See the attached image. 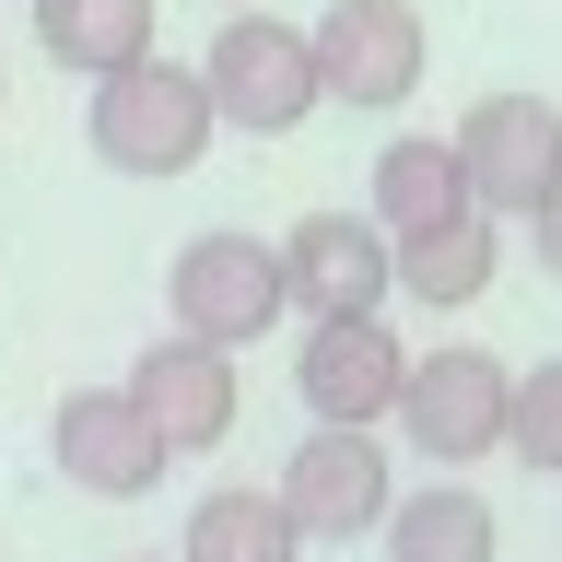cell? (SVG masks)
Wrapping results in <instances>:
<instances>
[{
    "label": "cell",
    "instance_id": "17",
    "mask_svg": "<svg viewBox=\"0 0 562 562\" xmlns=\"http://www.w3.org/2000/svg\"><path fill=\"white\" fill-rule=\"evenodd\" d=\"M504 457L562 469V351H551V363H527V375L504 386Z\"/></svg>",
    "mask_w": 562,
    "mask_h": 562
},
{
    "label": "cell",
    "instance_id": "2",
    "mask_svg": "<svg viewBox=\"0 0 562 562\" xmlns=\"http://www.w3.org/2000/svg\"><path fill=\"white\" fill-rule=\"evenodd\" d=\"M200 94H211V130H305L316 117V59H305V24H281L270 0L258 12H223V35L200 47Z\"/></svg>",
    "mask_w": 562,
    "mask_h": 562
},
{
    "label": "cell",
    "instance_id": "14",
    "mask_svg": "<svg viewBox=\"0 0 562 562\" xmlns=\"http://www.w3.org/2000/svg\"><path fill=\"white\" fill-rule=\"evenodd\" d=\"M363 188H375V211H363L375 235H434V223H457V211H469V188H457V153H446V140H422V130H411V140H386Z\"/></svg>",
    "mask_w": 562,
    "mask_h": 562
},
{
    "label": "cell",
    "instance_id": "12",
    "mask_svg": "<svg viewBox=\"0 0 562 562\" xmlns=\"http://www.w3.org/2000/svg\"><path fill=\"white\" fill-rule=\"evenodd\" d=\"M492 270H504V223L492 211H457L434 235H386V293H411V305H481Z\"/></svg>",
    "mask_w": 562,
    "mask_h": 562
},
{
    "label": "cell",
    "instance_id": "3",
    "mask_svg": "<svg viewBox=\"0 0 562 562\" xmlns=\"http://www.w3.org/2000/svg\"><path fill=\"white\" fill-rule=\"evenodd\" d=\"M165 305H176V340H211V351L270 340L281 316H293V293H281V246L246 235V223L188 235V246H176V270H165Z\"/></svg>",
    "mask_w": 562,
    "mask_h": 562
},
{
    "label": "cell",
    "instance_id": "18",
    "mask_svg": "<svg viewBox=\"0 0 562 562\" xmlns=\"http://www.w3.org/2000/svg\"><path fill=\"white\" fill-rule=\"evenodd\" d=\"M527 246H539V270H551V281H562V176H551V200L527 211Z\"/></svg>",
    "mask_w": 562,
    "mask_h": 562
},
{
    "label": "cell",
    "instance_id": "8",
    "mask_svg": "<svg viewBox=\"0 0 562 562\" xmlns=\"http://www.w3.org/2000/svg\"><path fill=\"white\" fill-rule=\"evenodd\" d=\"M117 398L153 422V446H165V457H211L223 434H235L246 375H235V351H211V340H153V351L130 363Z\"/></svg>",
    "mask_w": 562,
    "mask_h": 562
},
{
    "label": "cell",
    "instance_id": "16",
    "mask_svg": "<svg viewBox=\"0 0 562 562\" xmlns=\"http://www.w3.org/2000/svg\"><path fill=\"white\" fill-rule=\"evenodd\" d=\"M153 12L165 0H35V35L59 70H117V59H153Z\"/></svg>",
    "mask_w": 562,
    "mask_h": 562
},
{
    "label": "cell",
    "instance_id": "15",
    "mask_svg": "<svg viewBox=\"0 0 562 562\" xmlns=\"http://www.w3.org/2000/svg\"><path fill=\"white\" fill-rule=\"evenodd\" d=\"M176 562H305V539H293V516H281V492H200L188 504V539H176Z\"/></svg>",
    "mask_w": 562,
    "mask_h": 562
},
{
    "label": "cell",
    "instance_id": "13",
    "mask_svg": "<svg viewBox=\"0 0 562 562\" xmlns=\"http://www.w3.org/2000/svg\"><path fill=\"white\" fill-rule=\"evenodd\" d=\"M386 562H504V516H492L469 481H422L375 516Z\"/></svg>",
    "mask_w": 562,
    "mask_h": 562
},
{
    "label": "cell",
    "instance_id": "4",
    "mask_svg": "<svg viewBox=\"0 0 562 562\" xmlns=\"http://www.w3.org/2000/svg\"><path fill=\"white\" fill-rule=\"evenodd\" d=\"M504 386H516V363H504V351L446 340V351H422V363H398L386 422H398L434 469H481V457H504Z\"/></svg>",
    "mask_w": 562,
    "mask_h": 562
},
{
    "label": "cell",
    "instance_id": "21",
    "mask_svg": "<svg viewBox=\"0 0 562 562\" xmlns=\"http://www.w3.org/2000/svg\"><path fill=\"white\" fill-rule=\"evenodd\" d=\"M0 105H12V82H0Z\"/></svg>",
    "mask_w": 562,
    "mask_h": 562
},
{
    "label": "cell",
    "instance_id": "9",
    "mask_svg": "<svg viewBox=\"0 0 562 562\" xmlns=\"http://www.w3.org/2000/svg\"><path fill=\"white\" fill-rule=\"evenodd\" d=\"M398 328L386 316H316L305 351H293V386H305V411L316 422H351V434H375L386 398H398Z\"/></svg>",
    "mask_w": 562,
    "mask_h": 562
},
{
    "label": "cell",
    "instance_id": "1",
    "mask_svg": "<svg viewBox=\"0 0 562 562\" xmlns=\"http://www.w3.org/2000/svg\"><path fill=\"white\" fill-rule=\"evenodd\" d=\"M82 117H94V153L117 176H188L211 153V94H200V70H176L165 47L94 70V105Z\"/></svg>",
    "mask_w": 562,
    "mask_h": 562
},
{
    "label": "cell",
    "instance_id": "7",
    "mask_svg": "<svg viewBox=\"0 0 562 562\" xmlns=\"http://www.w3.org/2000/svg\"><path fill=\"white\" fill-rule=\"evenodd\" d=\"M386 504H398L386 446L351 434V422H316L305 446L281 457V516H293V539H375Z\"/></svg>",
    "mask_w": 562,
    "mask_h": 562
},
{
    "label": "cell",
    "instance_id": "19",
    "mask_svg": "<svg viewBox=\"0 0 562 562\" xmlns=\"http://www.w3.org/2000/svg\"><path fill=\"white\" fill-rule=\"evenodd\" d=\"M130 562H153V551H130ZM165 562H176V551H165Z\"/></svg>",
    "mask_w": 562,
    "mask_h": 562
},
{
    "label": "cell",
    "instance_id": "20",
    "mask_svg": "<svg viewBox=\"0 0 562 562\" xmlns=\"http://www.w3.org/2000/svg\"><path fill=\"white\" fill-rule=\"evenodd\" d=\"M235 12H258V0H235Z\"/></svg>",
    "mask_w": 562,
    "mask_h": 562
},
{
    "label": "cell",
    "instance_id": "11",
    "mask_svg": "<svg viewBox=\"0 0 562 562\" xmlns=\"http://www.w3.org/2000/svg\"><path fill=\"white\" fill-rule=\"evenodd\" d=\"M281 293L305 316H386V235L363 211H305L281 235Z\"/></svg>",
    "mask_w": 562,
    "mask_h": 562
},
{
    "label": "cell",
    "instance_id": "6",
    "mask_svg": "<svg viewBox=\"0 0 562 562\" xmlns=\"http://www.w3.org/2000/svg\"><path fill=\"white\" fill-rule=\"evenodd\" d=\"M305 59H316V105H411L422 94V59H434V35H422L411 0H328L305 24Z\"/></svg>",
    "mask_w": 562,
    "mask_h": 562
},
{
    "label": "cell",
    "instance_id": "10",
    "mask_svg": "<svg viewBox=\"0 0 562 562\" xmlns=\"http://www.w3.org/2000/svg\"><path fill=\"white\" fill-rule=\"evenodd\" d=\"M47 457H59L94 504H140V492L165 481V446H153V422H140L117 386H70L59 411H47Z\"/></svg>",
    "mask_w": 562,
    "mask_h": 562
},
{
    "label": "cell",
    "instance_id": "5",
    "mask_svg": "<svg viewBox=\"0 0 562 562\" xmlns=\"http://www.w3.org/2000/svg\"><path fill=\"white\" fill-rule=\"evenodd\" d=\"M457 188H469V211H492V223H527V211L551 200L562 176V105L551 94H481L469 117H457Z\"/></svg>",
    "mask_w": 562,
    "mask_h": 562
}]
</instances>
